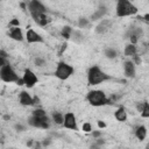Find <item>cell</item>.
Masks as SVG:
<instances>
[{
    "instance_id": "9",
    "label": "cell",
    "mask_w": 149,
    "mask_h": 149,
    "mask_svg": "<svg viewBox=\"0 0 149 149\" xmlns=\"http://www.w3.org/2000/svg\"><path fill=\"white\" fill-rule=\"evenodd\" d=\"M63 126L68 129H72V130H77L78 129V126H77V120H76V117L72 112H68L64 114V122H63Z\"/></svg>"
},
{
    "instance_id": "44",
    "label": "cell",
    "mask_w": 149,
    "mask_h": 149,
    "mask_svg": "<svg viewBox=\"0 0 149 149\" xmlns=\"http://www.w3.org/2000/svg\"><path fill=\"white\" fill-rule=\"evenodd\" d=\"M10 119H11V117H10L8 114H5V115H4V120H6V121H8Z\"/></svg>"
},
{
    "instance_id": "3",
    "label": "cell",
    "mask_w": 149,
    "mask_h": 149,
    "mask_svg": "<svg viewBox=\"0 0 149 149\" xmlns=\"http://www.w3.org/2000/svg\"><path fill=\"white\" fill-rule=\"evenodd\" d=\"M86 100L89 101L90 105L95 107H100V106H105L106 104H110V99L106 97L105 92L101 90L90 91L86 96Z\"/></svg>"
},
{
    "instance_id": "8",
    "label": "cell",
    "mask_w": 149,
    "mask_h": 149,
    "mask_svg": "<svg viewBox=\"0 0 149 149\" xmlns=\"http://www.w3.org/2000/svg\"><path fill=\"white\" fill-rule=\"evenodd\" d=\"M23 81H25V85L28 88V89H32L35 86V84L37 83V76L35 74V72L30 69H26L25 72H23Z\"/></svg>"
},
{
    "instance_id": "12",
    "label": "cell",
    "mask_w": 149,
    "mask_h": 149,
    "mask_svg": "<svg viewBox=\"0 0 149 149\" xmlns=\"http://www.w3.org/2000/svg\"><path fill=\"white\" fill-rule=\"evenodd\" d=\"M111 27H112V21L108 20V19H103V20L97 25V27H96L95 30H96L97 34L103 35V34H105L106 32H108Z\"/></svg>"
},
{
    "instance_id": "11",
    "label": "cell",
    "mask_w": 149,
    "mask_h": 149,
    "mask_svg": "<svg viewBox=\"0 0 149 149\" xmlns=\"http://www.w3.org/2000/svg\"><path fill=\"white\" fill-rule=\"evenodd\" d=\"M26 40H27L28 43H43L44 42L43 37L37 32H35L32 28H29L27 30V33H26Z\"/></svg>"
},
{
    "instance_id": "13",
    "label": "cell",
    "mask_w": 149,
    "mask_h": 149,
    "mask_svg": "<svg viewBox=\"0 0 149 149\" xmlns=\"http://www.w3.org/2000/svg\"><path fill=\"white\" fill-rule=\"evenodd\" d=\"M19 101L22 106H33L35 105L34 104V97H32L28 92L26 91H22L19 96Z\"/></svg>"
},
{
    "instance_id": "34",
    "label": "cell",
    "mask_w": 149,
    "mask_h": 149,
    "mask_svg": "<svg viewBox=\"0 0 149 149\" xmlns=\"http://www.w3.org/2000/svg\"><path fill=\"white\" fill-rule=\"evenodd\" d=\"M97 125H98V127H99L100 129L106 128V123H105L104 121H101V120H98V121H97Z\"/></svg>"
},
{
    "instance_id": "38",
    "label": "cell",
    "mask_w": 149,
    "mask_h": 149,
    "mask_svg": "<svg viewBox=\"0 0 149 149\" xmlns=\"http://www.w3.org/2000/svg\"><path fill=\"white\" fill-rule=\"evenodd\" d=\"M7 52L4 50V49H1V50H0V57H4V58H7Z\"/></svg>"
},
{
    "instance_id": "4",
    "label": "cell",
    "mask_w": 149,
    "mask_h": 149,
    "mask_svg": "<svg viewBox=\"0 0 149 149\" xmlns=\"http://www.w3.org/2000/svg\"><path fill=\"white\" fill-rule=\"evenodd\" d=\"M0 78L5 83H17L20 79L19 74L11 66L10 63L4 66H0Z\"/></svg>"
},
{
    "instance_id": "30",
    "label": "cell",
    "mask_w": 149,
    "mask_h": 149,
    "mask_svg": "<svg viewBox=\"0 0 149 149\" xmlns=\"http://www.w3.org/2000/svg\"><path fill=\"white\" fill-rule=\"evenodd\" d=\"M34 62H35L36 66H43V65L46 64V61H44L43 58H41V57H36Z\"/></svg>"
},
{
    "instance_id": "20",
    "label": "cell",
    "mask_w": 149,
    "mask_h": 149,
    "mask_svg": "<svg viewBox=\"0 0 149 149\" xmlns=\"http://www.w3.org/2000/svg\"><path fill=\"white\" fill-rule=\"evenodd\" d=\"M135 136H136L137 140L143 141L146 139V136H147V128H146V126H139L136 128V130H135Z\"/></svg>"
},
{
    "instance_id": "41",
    "label": "cell",
    "mask_w": 149,
    "mask_h": 149,
    "mask_svg": "<svg viewBox=\"0 0 149 149\" xmlns=\"http://www.w3.org/2000/svg\"><path fill=\"white\" fill-rule=\"evenodd\" d=\"M142 19L144 20V21H147V22H149V13H146L143 17H142Z\"/></svg>"
},
{
    "instance_id": "15",
    "label": "cell",
    "mask_w": 149,
    "mask_h": 149,
    "mask_svg": "<svg viewBox=\"0 0 149 149\" xmlns=\"http://www.w3.org/2000/svg\"><path fill=\"white\" fill-rule=\"evenodd\" d=\"M132 36H136L139 40L143 36V30L141 27H130L126 34H125V39H130Z\"/></svg>"
},
{
    "instance_id": "14",
    "label": "cell",
    "mask_w": 149,
    "mask_h": 149,
    "mask_svg": "<svg viewBox=\"0 0 149 149\" xmlns=\"http://www.w3.org/2000/svg\"><path fill=\"white\" fill-rule=\"evenodd\" d=\"M106 13H107V7H106L105 5H100V6L98 7V10H96V12L91 15L90 20H91V21L100 20V19H103V18L106 15Z\"/></svg>"
},
{
    "instance_id": "17",
    "label": "cell",
    "mask_w": 149,
    "mask_h": 149,
    "mask_svg": "<svg viewBox=\"0 0 149 149\" xmlns=\"http://www.w3.org/2000/svg\"><path fill=\"white\" fill-rule=\"evenodd\" d=\"M114 118L118 120V121H121V122H125L127 120V112L125 110V107L120 106L115 112H114Z\"/></svg>"
},
{
    "instance_id": "24",
    "label": "cell",
    "mask_w": 149,
    "mask_h": 149,
    "mask_svg": "<svg viewBox=\"0 0 149 149\" xmlns=\"http://www.w3.org/2000/svg\"><path fill=\"white\" fill-rule=\"evenodd\" d=\"M72 36H73V41L76 43H82L84 41V35L82 34L81 30H73L72 32Z\"/></svg>"
},
{
    "instance_id": "10",
    "label": "cell",
    "mask_w": 149,
    "mask_h": 149,
    "mask_svg": "<svg viewBox=\"0 0 149 149\" xmlns=\"http://www.w3.org/2000/svg\"><path fill=\"white\" fill-rule=\"evenodd\" d=\"M123 73L126 78H134L136 74V69H135V63L133 61H126L123 63Z\"/></svg>"
},
{
    "instance_id": "36",
    "label": "cell",
    "mask_w": 149,
    "mask_h": 149,
    "mask_svg": "<svg viewBox=\"0 0 149 149\" xmlns=\"http://www.w3.org/2000/svg\"><path fill=\"white\" fill-rule=\"evenodd\" d=\"M136 110H137V112H142V110H143V103H136Z\"/></svg>"
},
{
    "instance_id": "35",
    "label": "cell",
    "mask_w": 149,
    "mask_h": 149,
    "mask_svg": "<svg viewBox=\"0 0 149 149\" xmlns=\"http://www.w3.org/2000/svg\"><path fill=\"white\" fill-rule=\"evenodd\" d=\"M133 57H134V63H135V64H141V58L139 57V55L135 54Z\"/></svg>"
},
{
    "instance_id": "6",
    "label": "cell",
    "mask_w": 149,
    "mask_h": 149,
    "mask_svg": "<svg viewBox=\"0 0 149 149\" xmlns=\"http://www.w3.org/2000/svg\"><path fill=\"white\" fill-rule=\"evenodd\" d=\"M28 10H29V13L33 17V19L35 17H37L39 14L47 12V8L41 3V0H29V3H28Z\"/></svg>"
},
{
    "instance_id": "18",
    "label": "cell",
    "mask_w": 149,
    "mask_h": 149,
    "mask_svg": "<svg viewBox=\"0 0 149 149\" xmlns=\"http://www.w3.org/2000/svg\"><path fill=\"white\" fill-rule=\"evenodd\" d=\"M34 21L37 23V25H40V26H47L49 22H50V19L47 17V14L46 13H41V14H39L37 17H35L34 18Z\"/></svg>"
},
{
    "instance_id": "2",
    "label": "cell",
    "mask_w": 149,
    "mask_h": 149,
    "mask_svg": "<svg viewBox=\"0 0 149 149\" xmlns=\"http://www.w3.org/2000/svg\"><path fill=\"white\" fill-rule=\"evenodd\" d=\"M115 11H117V17H119V18L132 17L139 12L137 7L130 1V0H118Z\"/></svg>"
},
{
    "instance_id": "33",
    "label": "cell",
    "mask_w": 149,
    "mask_h": 149,
    "mask_svg": "<svg viewBox=\"0 0 149 149\" xmlns=\"http://www.w3.org/2000/svg\"><path fill=\"white\" fill-rule=\"evenodd\" d=\"M91 133H92V136H93L95 139H98V137L101 136V132H100V130H92Z\"/></svg>"
},
{
    "instance_id": "22",
    "label": "cell",
    "mask_w": 149,
    "mask_h": 149,
    "mask_svg": "<svg viewBox=\"0 0 149 149\" xmlns=\"http://www.w3.org/2000/svg\"><path fill=\"white\" fill-rule=\"evenodd\" d=\"M51 118L56 125H63V122H64V114H62L61 112H54Z\"/></svg>"
},
{
    "instance_id": "19",
    "label": "cell",
    "mask_w": 149,
    "mask_h": 149,
    "mask_svg": "<svg viewBox=\"0 0 149 149\" xmlns=\"http://www.w3.org/2000/svg\"><path fill=\"white\" fill-rule=\"evenodd\" d=\"M136 52H137V48H136V44H133V43H128V44L125 47V50H123V54H125V56H127V57H129V56H134Z\"/></svg>"
},
{
    "instance_id": "43",
    "label": "cell",
    "mask_w": 149,
    "mask_h": 149,
    "mask_svg": "<svg viewBox=\"0 0 149 149\" xmlns=\"http://www.w3.org/2000/svg\"><path fill=\"white\" fill-rule=\"evenodd\" d=\"M39 103H40V98L37 96H35L34 97V104H39Z\"/></svg>"
},
{
    "instance_id": "5",
    "label": "cell",
    "mask_w": 149,
    "mask_h": 149,
    "mask_svg": "<svg viewBox=\"0 0 149 149\" xmlns=\"http://www.w3.org/2000/svg\"><path fill=\"white\" fill-rule=\"evenodd\" d=\"M74 72V69L72 65L65 63V62H59L56 66V71H55V76L59 79V81H66L68 78H70Z\"/></svg>"
},
{
    "instance_id": "45",
    "label": "cell",
    "mask_w": 149,
    "mask_h": 149,
    "mask_svg": "<svg viewBox=\"0 0 149 149\" xmlns=\"http://www.w3.org/2000/svg\"><path fill=\"white\" fill-rule=\"evenodd\" d=\"M20 7H21L22 10H26V5H25L23 3H21V4H20Z\"/></svg>"
},
{
    "instance_id": "32",
    "label": "cell",
    "mask_w": 149,
    "mask_h": 149,
    "mask_svg": "<svg viewBox=\"0 0 149 149\" xmlns=\"http://www.w3.org/2000/svg\"><path fill=\"white\" fill-rule=\"evenodd\" d=\"M10 26L11 27H20V21L18 19H13L11 22H10Z\"/></svg>"
},
{
    "instance_id": "47",
    "label": "cell",
    "mask_w": 149,
    "mask_h": 149,
    "mask_svg": "<svg viewBox=\"0 0 149 149\" xmlns=\"http://www.w3.org/2000/svg\"><path fill=\"white\" fill-rule=\"evenodd\" d=\"M130 1H132V3H133V1H134V0H130Z\"/></svg>"
},
{
    "instance_id": "31",
    "label": "cell",
    "mask_w": 149,
    "mask_h": 149,
    "mask_svg": "<svg viewBox=\"0 0 149 149\" xmlns=\"http://www.w3.org/2000/svg\"><path fill=\"white\" fill-rule=\"evenodd\" d=\"M41 142H42V147H49V146L52 143V140H51L50 137H48V139H44V140H42Z\"/></svg>"
},
{
    "instance_id": "28",
    "label": "cell",
    "mask_w": 149,
    "mask_h": 149,
    "mask_svg": "<svg viewBox=\"0 0 149 149\" xmlns=\"http://www.w3.org/2000/svg\"><path fill=\"white\" fill-rule=\"evenodd\" d=\"M82 129L84 133H91L92 132V126L90 122H84L83 126H82Z\"/></svg>"
},
{
    "instance_id": "29",
    "label": "cell",
    "mask_w": 149,
    "mask_h": 149,
    "mask_svg": "<svg viewBox=\"0 0 149 149\" xmlns=\"http://www.w3.org/2000/svg\"><path fill=\"white\" fill-rule=\"evenodd\" d=\"M14 129H15L17 132L21 133V132H25V130H26V126H23V125H21V123H15V125H14Z\"/></svg>"
},
{
    "instance_id": "16",
    "label": "cell",
    "mask_w": 149,
    "mask_h": 149,
    "mask_svg": "<svg viewBox=\"0 0 149 149\" xmlns=\"http://www.w3.org/2000/svg\"><path fill=\"white\" fill-rule=\"evenodd\" d=\"M10 37L14 41H18V42H21L25 40L23 37V34H22V30L20 27H13L10 32Z\"/></svg>"
},
{
    "instance_id": "39",
    "label": "cell",
    "mask_w": 149,
    "mask_h": 149,
    "mask_svg": "<svg viewBox=\"0 0 149 149\" xmlns=\"http://www.w3.org/2000/svg\"><path fill=\"white\" fill-rule=\"evenodd\" d=\"M66 47H68V44H66V43H63V44H62V49H61V51H59V55H62V54H63V51L66 49Z\"/></svg>"
},
{
    "instance_id": "42",
    "label": "cell",
    "mask_w": 149,
    "mask_h": 149,
    "mask_svg": "<svg viewBox=\"0 0 149 149\" xmlns=\"http://www.w3.org/2000/svg\"><path fill=\"white\" fill-rule=\"evenodd\" d=\"M35 143V141L34 140H29L28 142H27V147H33V144Z\"/></svg>"
},
{
    "instance_id": "23",
    "label": "cell",
    "mask_w": 149,
    "mask_h": 149,
    "mask_svg": "<svg viewBox=\"0 0 149 149\" xmlns=\"http://www.w3.org/2000/svg\"><path fill=\"white\" fill-rule=\"evenodd\" d=\"M104 55L108 59H114V58H117L118 52H117V50L114 48H106L105 51H104Z\"/></svg>"
},
{
    "instance_id": "7",
    "label": "cell",
    "mask_w": 149,
    "mask_h": 149,
    "mask_svg": "<svg viewBox=\"0 0 149 149\" xmlns=\"http://www.w3.org/2000/svg\"><path fill=\"white\" fill-rule=\"evenodd\" d=\"M49 122H50L49 117L39 118V117H35V115L32 114V117L28 119V125L29 126L35 127V128H41V129H48L50 127Z\"/></svg>"
},
{
    "instance_id": "37",
    "label": "cell",
    "mask_w": 149,
    "mask_h": 149,
    "mask_svg": "<svg viewBox=\"0 0 149 149\" xmlns=\"http://www.w3.org/2000/svg\"><path fill=\"white\" fill-rule=\"evenodd\" d=\"M6 64H8V62L6 61V58L0 57V66H4V65H6Z\"/></svg>"
},
{
    "instance_id": "21",
    "label": "cell",
    "mask_w": 149,
    "mask_h": 149,
    "mask_svg": "<svg viewBox=\"0 0 149 149\" xmlns=\"http://www.w3.org/2000/svg\"><path fill=\"white\" fill-rule=\"evenodd\" d=\"M72 32H73V29H72L70 26H64V27L62 28V30H61V35H62V37H64L65 40H69V39H71V36H72Z\"/></svg>"
},
{
    "instance_id": "25",
    "label": "cell",
    "mask_w": 149,
    "mask_h": 149,
    "mask_svg": "<svg viewBox=\"0 0 149 149\" xmlns=\"http://www.w3.org/2000/svg\"><path fill=\"white\" fill-rule=\"evenodd\" d=\"M141 117L144 119L149 118V103L148 101H143V110L141 112Z\"/></svg>"
},
{
    "instance_id": "27",
    "label": "cell",
    "mask_w": 149,
    "mask_h": 149,
    "mask_svg": "<svg viewBox=\"0 0 149 149\" xmlns=\"http://www.w3.org/2000/svg\"><path fill=\"white\" fill-rule=\"evenodd\" d=\"M33 115L39 117V118H46V117H48V115H47V112H46L44 110H42V108H36V110H34V111H33Z\"/></svg>"
},
{
    "instance_id": "26",
    "label": "cell",
    "mask_w": 149,
    "mask_h": 149,
    "mask_svg": "<svg viewBox=\"0 0 149 149\" xmlns=\"http://www.w3.org/2000/svg\"><path fill=\"white\" fill-rule=\"evenodd\" d=\"M90 26V20L88 18H79L78 19V27L79 28H86Z\"/></svg>"
},
{
    "instance_id": "40",
    "label": "cell",
    "mask_w": 149,
    "mask_h": 149,
    "mask_svg": "<svg viewBox=\"0 0 149 149\" xmlns=\"http://www.w3.org/2000/svg\"><path fill=\"white\" fill-rule=\"evenodd\" d=\"M104 143H105V141H104V140H101L100 137H98V140H97V144L100 147V146H103Z\"/></svg>"
},
{
    "instance_id": "46",
    "label": "cell",
    "mask_w": 149,
    "mask_h": 149,
    "mask_svg": "<svg viewBox=\"0 0 149 149\" xmlns=\"http://www.w3.org/2000/svg\"><path fill=\"white\" fill-rule=\"evenodd\" d=\"M147 148H149V143H148V144H147Z\"/></svg>"
},
{
    "instance_id": "1",
    "label": "cell",
    "mask_w": 149,
    "mask_h": 149,
    "mask_svg": "<svg viewBox=\"0 0 149 149\" xmlns=\"http://www.w3.org/2000/svg\"><path fill=\"white\" fill-rule=\"evenodd\" d=\"M112 77L106 72H104L98 65H93L88 71V83L91 86L98 85L100 83H104L106 81H110Z\"/></svg>"
}]
</instances>
